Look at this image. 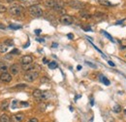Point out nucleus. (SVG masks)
<instances>
[{
    "instance_id": "obj_1",
    "label": "nucleus",
    "mask_w": 126,
    "mask_h": 122,
    "mask_svg": "<svg viewBox=\"0 0 126 122\" xmlns=\"http://www.w3.org/2000/svg\"><path fill=\"white\" fill-rule=\"evenodd\" d=\"M28 12L31 16L33 17H36V18H40L43 16L44 12L42 10V8L39 6V5H33V6H30L28 8Z\"/></svg>"
},
{
    "instance_id": "obj_2",
    "label": "nucleus",
    "mask_w": 126,
    "mask_h": 122,
    "mask_svg": "<svg viewBox=\"0 0 126 122\" xmlns=\"http://www.w3.org/2000/svg\"><path fill=\"white\" fill-rule=\"evenodd\" d=\"M23 11V8L22 6L20 5H17V4H14L12 5L10 8H9V13L12 15V16H19Z\"/></svg>"
},
{
    "instance_id": "obj_3",
    "label": "nucleus",
    "mask_w": 126,
    "mask_h": 122,
    "mask_svg": "<svg viewBox=\"0 0 126 122\" xmlns=\"http://www.w3.org/2000/svg\"><path fill=\"white\" fill-rule=\"evenodd\" d=\"M38 76H39L38 71H27L24 74V80L27 82H33L38 78Z\"/></svg>"
},
{
    "instance_id": "obj_4",
    "label": "nucleus",
    "mask_w": 126,
    "mask_h": 122,
    "mask_svg": "<svg viewBox=\"0 0 126 122\" xmlns=\"http://www.w3.org/2000/svg\"><path fill=\"white\" fill-rule=\"evenodd\" d=\"M68 5L73 8V9H77V10H80V9H82L83 8V3L78 1V0H70L68 2Z\"/></svg>"
},
{
    "instance_id": "obj_5",
    "label": "nucleus",
    "mask_w": 126,
    "mask_h": 122,
    "mask_svg": "<svg viewBox=\"0 0 126 122\" xmlns=\"http://www.w3.org/2000/svg\"><path fill=\"white\" fill-rule=\"evenodd\" d=\"M59 21H60V22L63 23V24H72L73 22H74V19H73L71 16L64 14V15H62V16L60 17Z\"/></svg>"
},
{
    "instance_id": "obj_6",
    "label": "nucleus",
    "mask_w": 126,
    "mask_h": 122,
    "mask_svg": "<svg viewBox=\"0 0 126 122\" xmlns=\"http://www.w3.org/2000/svg\"><path fill=\"white\" fill-rule=\"evenodd\" d=\"M0 80L2 82H5V83H9L12 81V75L10 73H8L7 71L6 72H2L0 74Z\"/></svg>"
},
{
    "instance_id": "obj_7",
    "label": "nucleus",
    "mask_w": 126,
    "mask_h": 122,
    "mask_svg": "<svg viewBox=\"0 0 126 122\" xmlns=\"http://www.w3.org/2000/svg\"><path fill=\"white\" fill-rule=\"evenodd\" d=\"M19 70H20V67H19V66L18 64H14V65H12L10 67V71H11V74H13V75L18 74Z\"/></svg>"
},
{
    "instance_id": "obj_8",
    "label": "nucleus",
    "mask_w": 126,
    "mask_h": 122,
    "mask_svg": "<svg viewBox=\"0 0 126 122\" xmlns=\"http://www.w3.org/2000/svg\"><path fill=\"white\" fill-rule=\"evenodd\" d=\"M24 118V114L23 113H17L15 115L12 116L11 121L12 122H21Z\"/></svg>"
},
{
    "instance_id": "obj_9",
    "label": "nucleus",
    "mask_w": 126,
    "mask_h": 122,
    "mask_svg": "<svg viewBox=\"0 0 126 122\" xmlns=\"http://www.w3.org/2000/svg\"><path fill=\"white\" fill-rule=\"evenodd\" d=\"M33 62V58L31 56H23L20 59V64L21 65H28V64H32Z\"/></svg>"
},
{
    "instance_id": "obj_10",
    "label": "nucleus",
    "mask_w": 126,
    "mask_h": 122,
    "mask_svg": "<svg viewBox=\"0 0 126 122\" xmlns=\"http://www.w3.org/2000/svg\"><path fill=\"white\" fill-rule=\"evenodd\" d=\"M42 94H43V91L39 90V89H36L33 91V97L35 99H37L38 101H41V98H42Z\"/></svg>"
},
{
    "instance_id": "obj_11",
    "label": "nucleus",
    "mask_w": 126,
    "mask_h": 122,
    "mask_svg": "<svg viewBox=\"0 0 126 122\" xmlns=\"http://www.w3.org/2000/svg\"><path fill=\"white\" fill-rule=\"evenodd\" d=\"M52 97V94L49 92V91H43V94H42V98H41V101H45V100H48Z\"/></svg>"
},
{
    "instance_id": "obj_12",
    "label": "nucleus",
    "mask_w": 126,
    "mask_h": 122,
    "mask_svg": "<svg viewBox=\"0 0 126 122\" xmlns=\"http://www.w3.org/2000/svg\"><path fill=\"white\" fill-rule=\"evenodd\" d=\"M97 2L102 5V6H106V7H109V6H112V3L109 1V0H97Z\"/></svg>"
},
{
    "instance_id": "obj_13",
    "label": "nucleus",
    "mask_w": 126,
    "mask_h": 122,
    "mask_svg": "<svg viewBox=\"0 0 126 122\" xmlns=\"http://www.w3.org/2000/svg\"><path fill=\"white\" fill-rule=\"evenodd\" d=\"M8 47L5 43H1L0 44V53H6L8 51Z\"/></svg>"
},
{
    "instance_id": "obj_14",
    "label": "nucleus",
    "mask_w": 126,
    "mask_h": 122,
    "mask_svg": "<svg viewBox=\"0 0 126 122\" xmlns=\"http://www.w3.org/2000/svg\"><path fill=\"white\" fill-rule=\"evenodd\" d=\"M6 70H8V65H6L5 63L0 62V71L6 72Z\"/></svg>"
},
{
    "instance_id": "obj_15",
    "label": "nucleus",
    "mask_w": 126,
    "mask_h": 122,
    "mask_svg": "<svg viewBox=\"0 0 126 122\" xmlns=\"http://www.w3.org/2000/svg\"><path fill=\"white\" fill-rule=\"evenodd\" d=\"M0 122H10V117L7 114L0 115Z\"/></svg>"
},
{
    "instance_id": "obj_16",
    "label": "nucleus",
    "mask_w": 126,
    "mask_h": 122,
    "mask_svg": "<svg viewBox=\"0 0 126 122\" xmlns=\"http://www.w3.org/2000/svg\"><path fill=\"white\" fill-rule=\"evenodd\" d=\"M8 106H9V102H8V101H4V102L1 103L0 108H1L2 111H6V110L8 109Z\"/></svg>"
},
{
    "instance_id": "obj_17",
    "label": "nucleus",
    "mask_w": 126,
    "mask_h": 122,
    "mask_svg": "<svg viewBox=\"0 0 126 122\" xmlns=\"http://www.w3.org/2000/svg\"><path fill=\"white\" fill-rule=\"evenodd\" d=\"M80 16L81 18H83V19H89V18H91V16L88 13H86V12H81L80 13Z\"/></svg>"
},
{
    "instance_id": "obj_18",
    "label": "nucleus",
    "mask_w": 126,
    "mask_h": 122,
    "mask_svg": "<svg viewBox=\"0 0 126 122\" xmlns=\"http://www.w3.org/2000/svg\"><path fill=\"white\" fill-rule=\"evenodd\" d=\"M100 77H101V78H100V80H101V81H102L104 84H106V85H110V84H111V82H110V81H109V80H108V79H107L105 76H103V75H100Z\"/></svg>"
},
{
    "instance_id": "obj_19",
    "label": "nucleus",
    "mask_w": 126,
    "mask_h": 122,
    "mask_svg": "<svg viewBox=\"0 0 126 122\" xmlns=\"http://www.w3.org/2000/svg\"><path fill=\"white\" fill-rule=\"evenodd\" d=\"M49 67H50L51 69L56 68V67H57V63H55V62H51V63L49 64Z\"/></svg>"
},
{
    "instance_id": "obj_20",
    "label": "nucleus",
    "mask_w": 126,
    "mask_h": 122,
    "mask_svg": "<svg viewBox=\"0 0 126 122\" xmlns=\"http://www.w3.org/2000/svg\"><path fill=\"white\" fill-rule=\"evenodd\" d=\"M113 111H114L115 112H119V111H121V107L118 106V105H116V106L113 108Z\"/></svg>"
},
{
    "instance_id": "obj_21",
    "label": "nucleus",
    "mask_w": 126,
    "mask_h": 122,
    "mask_svg": "<svg viewBox=\"0 0 126 122\" xmlns=\"http://www.w3.org/2000/svg\"><path fill=\"white\" fill-rule=\"evenodd\" d=\"M102 32H103V34H104V35H105L106 37H108V38H109V39H110V40H111L112 42H114V41H115V40L113 39V37H112V36H111V35H110V34H109L108 32H106V31H104V30H102Z\"/></svg>"
},
{
    "instance_id": "obj_22",
    "label": "nucleus",
    "mask_w": 126,
    "mask_h": 122,
    "mask_svg": "<svg viewBox=\"0 0 126 122\" xmlns=\"http://www.w3.org/2000/svg\"><path fill=\"white\" fill-rule=\"evenodd\" d=\"M15 88L16 89H24V88H26V84H18L15 86Z\"/></svg>"
},
{
    "instance_id": "obj_23",
    "label": "nucleus",
    "mask_w": 126,
    "mask_h": 122,
    "mask_svg": "<svg viewBox=\"0 0 126 122\" xmlns=\"http://www.w3.org/2000/svg\"><path fill=\"white\" fill-rule=\"evenodd\" d=\"M18 106V101H14V102L12 103V109H17Z\"/></svg>"
},
{
    "instance_id": "obj_24",
    "label": "nucleus",
    "mask_w": 126,
    "mask_h": 122,
    "mask_svg": "<svg viewBox=\"0 0 126 122\" xmlns=\"http://www.w3.org/2000/svg\"><path fill=\"white\" fill-rule=\"evenodd\" d=\"M4 43H5L7 46H12V45H13V41H12L11 39H7V40H6Z\"/></svg>"
},
{
    "instance_id": "obj_25",
    "label": "nucleus",
    "mask_w": 126,
    "mask_h": 122,
    "mask_svg": "<svg viewBox=\"0 0 126 122\" xmlns=\"http://www.w3.org/2000/svg\"><path fill=\"white\" fill-rule=\"evenodd\" d=\"M10 27L13 28V29H18V28H20L21 26H20V25H14V24H11Z\"/></svg>"
},
{
    "instance_id": "obj_26",
    "label": "nucleus",
    "mask_w": 126,
    "mask_h": 122,
    "mask_svg": "<svg viewBox=\"0 0 126 122\" xmlns=\"http://www.w3.org/2000/svg\"><path fill=\"white\" fill-rule=\"evenodd\" d=\"M7 11V8L5 6H0V13H4Z\"/></svg>"
},
{
    "instance_id": "obj_27",
    "label": "nucleus",
    "mask_w": 126,
    "mask_h": 122,
    "mask_svg": "<svg viewBox=\"0 0 126 122\" xmlns=\"http://www.w3.org/2000/svg\"><path fill=\"white\" fill-rule=\"evenodd\" d=\"M85 63H86V65H88L89 67H93V68H96V66L93 65V64H91L90 62H85Z\"/></svg>"
},
{
    "instance_id": "obj_28",
    "label": "nucleus",
    "mask_w": 126,
    "mask_h": 122,
    "mask_svg": "<svg viewBox=\"0 0 126 122\" xmlns=\"http://www.w3.org/2000/svg\"><path fill=\"white\" fill-rule=\"evenodd\" d=\"M19 105L22 106V107H28V106H29V104H28V103H25V102H20Z\"/></svg>"
},
{
    "instance_id": "obj_29",
    "label": "nucleus",
    "mask_w": 126,
    "mask_h": 122,
    "mask_svg": "<svg viewBox=\"0 0 126 122\" xmlns=\"http://www.w3.org/2000/svg\"><path fill=\"white\" fill-rule=\"evenodd\" d=\"M27 122H38V119H37L36 117H32V118H30Z\"/></svg>"
},
{
    "instance_id": "obj_30",
    "label": "nucleus",
    "mask_w": 126,
    "mask_h": 122,
    "mask_svg": "<svg viewBox=\"0 0 126 122\" xmlns=\"http://www.w3.org/2000/svg\"><path fill=\"white\" fill-rule=\"evenodd\" d=\"M19 52H18V50H17V49H14L11 53H10V55H14V54H18Z\"/></svg>"
},
{
    "instance_id": "obj_31",
    "label": "nucleus",
    "mask_w": 126,
    "mask_h": 122,
    "mask_svg": "<svg viewBox=\"0 0 126 122\" xmlns=\"http://www.w3.org/2000/svg\"><path fill=\"white\" fill-rule=\"evenodd\" d=\"M67 37H68L69 39H73V38H74V35H73L72 33H69V34L67 35Z\"/></svg>"
},
{
    "instance_id": "obj_32",
    "label": "nucleus",
    "mask_w": 126,
    "mask_h": 122,
    "mask_svg": "<svg viewBox=\"0 0 126 122\" xmlns=\"http://www.w3.org/2000/svg\"><path fill=\"white\" fill-rule=\"evenodd\" d=\"M41 31H42L41 29H36V30H35V33H36V34H40Z\"/></svg>"
},
{
    "instance_id": "obj_33",
    "label": "nucleus",
    "mask_w": 126,
    "mask_h": 122,
    "mask_svg": "<svg viewBox=\"0 0 126 122\" xmlns=\"http://www.w3.org/2000/svg\"><path fill=\"white\" fill-rule=\"evenodd\" d=\"M37 41H39V42H45V40L43 38H37Z\"/></svg>"
},
{
    "instance_id": "obj_34",
    "label": "nucleus",
    "mask_w": 126,
    "mask_h": 122,
    "mask_svg": "<svg viewBox=\"0 0 126 122\" xmlns=\"http://www.w3.org/2000/svg\"><path fill=\"white\" fill-rule=\"evenodd\" d=\"M109 65H110V66H112V67H115V66H116L112 61H109Z\"/></svg>"
},
{
    "instance_id": "obj_35",
    "label": "nucleus",
    "mask_w": 126,
    "mask_h": 122,
    "mask_svg": "<svg viewBox=\"0 0 126 122\" xmlns=\"http://www.w3.org/2000/svg\"><path fill=\"white\" fill-rule=\"evenodd\" d=\"M5 28V25L3 23H0V29H4Z\"/></svg>"
},
{
    "instance_id": "obj_36",
    "label": "nucleus",
    "mask_w": 126,
    "mask_h": 122,
    "mask_svg": "<svg viewBox=\"0 0 126 122\" xmlns=\"http://www.w3.org/2000/svg\"><path fill=\"white\" fill-rule=\"evenodd\" d=\"M53 47H54V48H56V47H57V44H56V43H54V44H53Z\"/></svg>"
},
{
    "instance_id": "obj_37",
    "label": "nucleus",
    "mask_w": 126,
    "mask_h": 122,
    "mask_svg": "<svg viewBox=\"0 0 126 122\" xmlns=\"http://www.w3.org/2000/svg\"><path fill=\"white\" fill-rule=\"evenodd\" d=\"M43 62H44V64H48V61H47V59H44V60H43Z\"/></svg>"
},
{
    "instance_id": "obj_38",
    "label": "nucleus",
    "mask_w": 126,
    "mask_h": 122,
    "mask_svg": "<svg viewBox=\"0 0 126 122\" xmlns=\"http://www.w3.org/2000/svg\"><path fill=\"white\" fill-rule=\"evenodd\" d=\"M6 1H7V2H8V3H12V2H13V1H14V0H6Z\"/></svg>"
},
{
    "instance_id": "obj_39",
    "label": "nucleus",
    "mask_w": 126,
    "mask_h": 122,
    "mask_svg": "<svg viewBox=\"0 0 126 122\" xmlns=\"http://www.w3.org/2000/svg\"><path fill=\"white\" fill-rule=\"evenodd\" d=\"M77 68L80 70V69H81V66H78V67H77Z\"/></svg>"
},
{
    "instance_id": "obj_40",
    "label": "nucleus",
    "mask_w": 126,
    "mask_h": 122,
    "mask_svg": "<svg viewBox=\"0 0 126 122\" xmlns=\"http://www.w3.org/2000/svg\"><path fill=\"white\" fill-rule=\"evenodd\" d=\"M18 2H24L25 0H18Z\"/></svg>"
},
{
    "instance_id": "obj_41",
    "label": "nucleus",
    "mask_w": 126,
    "mask_h": 122,
    "mask_svg": "<svg viewBox=\"0 0 126 122\" xmlns=\"http://www.w3.org/2000/svg\"><path fill=\"white\" fill-rule=\"evenodd\" d=\"M125 113H126V111H125Z\"/></svg>"
},
{
    "instance_id": "obj_42",
    "label": "nucleus",
    "mask_w": 126,
    "mask_h": 122,
    "mask_svg": "<svg viewBox=\"0 0 126 122\" xmlns=\"http://www.w3.org/2000/svg\"><path fill=\"white\" fill-rule=\"evenodd\" d=\"M0 6H1V5H0Z\"/></svg>"
}]
</instances>
